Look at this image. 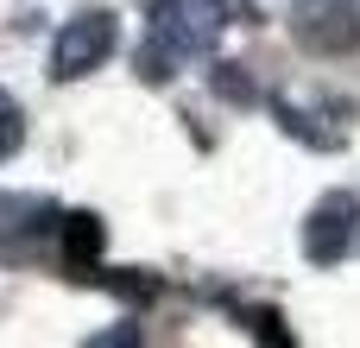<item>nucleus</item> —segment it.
Masks as SVG:
<instances>
[{"instance_id": "9d476101", "label": "nucleus", "mask_w": 360, "mask_h": 348, "mask_svg": "<svg viewBox=\"0 0 360 348\" xmlns=\"http://www.w3.org/2000/svg\"><path fill=\"white\" fill-rule=\"evenodd\" d=\"M209 82H215V95H228L234 108H247V101H259V89L247 82V70H240V63H215V76H209Z\"/></svg>"}, {"instance_id": "39448f33", "label": "nucleus", "mask_w": 360, "mask_h": 348, "mask_svg": "<svg viewBox=\"0 0 360 348\" xmlns=\"http://www.w3.org/2000/svg\"><path fill=\"white\" fill-rule=\"evenodd\" d=\"M57 216H63V209H57L51 197H13V190H0V228L13 235V241H6V260L32 254V241H38Z\"/></svg>"}, {"instance_id": "f8f14e48", "label": "nucleus", "mask_w": 360, "mask_h": 348, "mask_svg": "<svg viewBox=\"0 0 360 348\" xmlns=\"http://www.w3.org/2000/svg\"><path fill=\"white\" fill-rule=\"evenodd\" d=\"M146 6H152V13H165V6H171V0H146Z\"/></svg>"}, {"instance_id": "f03ea898", "label": "nucleus", "mask_w": 360, "mask_h": 348, "mask_svg": "<svg viewBox=\"0 0 360 348\" xmlns=\"http://www.w3.org/2000/svg\"><path fill=\"white\" fill-rule=\"evenodd\" d=\"M114 38H120L114 13H76V19L57 32V51H51V76H57V82H76V76L101 70V63H108V51H114Z\"/></svg>"}, {"instance_id": "7ed1b4c3", "label": "nucleus", "mask_w": 360, "mask_h": 348, "mask_svg": "<svg viewBox=\"0 0 360 348\" xmlns=\"http://www.w3.org/2000/svg\"><path fill=\"white\" fill-rule=\"evenodd\" d=\"M165 25L202 57L228 25H259V6H253V0H171V6H165Z\"/></svg>"}, {"instance_id": "9b49d317", "label": "nucleus", "mask_w": 360, "mask_h": 348, "mask_svg": "<svg viewBox=\"0 0 360 348\" xmlns=\"http://www.w3.org/2000/svg\"><path fill=\"white\" fill-rule=\"evenodd\" d=\"M19 139H25V114H19V101L0 89V159H13V152H19Z\"/></svg>"}, {"instance_id": "20e7f679", "label": "nucleus", "mask_w": 360, "mask_h": 348, "mask_svg": "<svg viewBox=\"0 0 360 348\" xmlns=\"http://www.w3.org/2000/svg\"><path fill=\"white\" fill-rule=\"evenodd\" d=\"M354 222H360V197L329 190V197L310 209V222H304V254H310L316 266H335V260L354 247Z\"/></svg>"}, {"instance_id": "423d86ee", "label": "nucleus", "mask_w": 360, "mask_h": 348, "mask_svg": "<svg viewBox=\"0 0 360 348\" xmlns=\"http://www.w3.org/2000/svg\"><path fill=\"white\" fill-rule=\"evenodd\" d=\"M272 120H278L291 139L316 146V152H342V146H348V127H342V120H323L316 108H297L291 95H272Z\"/></svg>"}, {"instance_id": "1a4fd4ad", "label": "nucleus", "mask_w": 360, "mask_h": 348, "mask_svg": "<svg viewBox=\"0 0 360 348\" xmlns=\"http://www.w3.org/2000/svg\"><path fill=\"white\" fill-rule=\"evenodd\" d=\"M89 285H108L114 298H133V304H152V298L165 292L152 273H89Z\"/></svg>"}, {"instance_id": "f257e3e1", "label": "nucleus", "mask_w": 360, "mask_h": 348, "mask_svg": "<svg viewBox=\"0 0 360 348\" xmlns=\"http://www.w3.org/2000/svg\"><path fill=\"white\" fill-rule=\"evenodd\" d=\"M291 32L316 57H342L360 44V0H291Z\"/></svg>"}, {"instance_id": "6e6552de", "label": "nucleus", "mask_w": 360, "mask_h": 348, "mask_svg": "<svg viewBox=\"0 0 360 348\" xmlns=\"http://www.w3.org/2000/svg\"><path fill=\"white\" fill-rule=\"evenodd\" d=\"M184 57H196V51H190V44L158 19V25H152V38L139 44V76H146V82H165V76H177V63H184Z\"/></svg>"}, {"instance_id": "0eeeda50", "label": "nucleus", "mask_w": 360, "mask_h": 348, "mask_svg": "<svg viewBox=\"0 0 360 348\" xmlns=\"http://www.w3.org/2000/svg\"><path fill=\"white\" fill-rule=\"evenodd\" d=\"M57 235H63V266H70V279H89L95 273V260H101V216H89V209H70V216H57Z\"/></svg>"}]
</instances>
